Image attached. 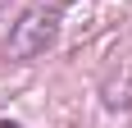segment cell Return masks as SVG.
Listing matches in <instances>:
<instances>
[{
  "label": "cell",
  "mask_w": 132,
  "mask_h": 128,
  "mask_svg": "<svg viewBox=\"0 0 132 128\" xmlns=\"http://www.w3.org/2000/svg\"><path fill=\"white\" fill-rule=\"evenodd\" d=\"M55 37H59V5H37L9 27L5 55L9 60H37L55 46Z\"/></svg>",
  "instance_id": "obj_1"
},
{
  "label": "cell",
  "mask_w": 132,
  "mask_h": 128,
  "mask_svg": "<svg viewBox=\"0 0 132 128\" xmlns=\"http://www.w3.org/2000/svg\"><path fill=\"white\" fill-rule=\"evenodd\" d=\"M0 128H18V124H0Z\"/></svg>",
  "instance_id": "obj_2"
}]
</instances>
